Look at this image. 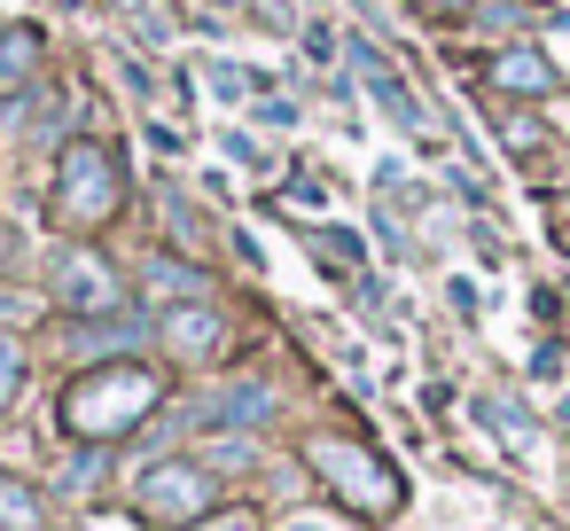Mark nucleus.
Instances as JSON below:
<instances>
[{"mask_svg": "<svg viewBox=\"0 0 570 531\" xmlns=\"http://www.w3.org/2000/svg\"><path fill=\"white\" fill-rule=\"evenodd\" d=\"M118 196H126L118 149H102V141H63V157H56V219H63L71 235H95V227L118 219Z\"/></svg>", "mask_w": 570, "mask_h": 531, "instance_id": "f03ea898", "label": "nucleus"}, {"mask_svg": "<svg viewBox=\"0 0 570 531\" xmlns=\"http://www.w3.org/2000/svg\"><path fill=\"white\" fill-rule=\"evenodd\" d=\"M0 523H9V531H32V523H40V500H32V484L0 476Z\"/></svg>", "mask_w": 570, "mask_h": 531, "instance_id": "2eb2a0df", "label": "nucleus"}, {"mask_svg": "<svg viewBox=\"0 0 570 531\" xmlns=\"http://www.w3.org/2000/svg\"><path fill=\"white\" fill-rule=\"evenodd\" d=\"M352 71L367 79V95H375V102H383V110H391V118H399L414 141H430V110L414 102V87H406V79H399V71H391V63H383L367 40H352Z\"/></svg>", "mask_w": 570, "mask_h": 531, "instance_id": "423d86ee", "label": "nucleus"}, {"mask_svg": "<svg viewBox=\"0 0 570 531\" xmlns=\"http://www.w3.org/2000/svg\"><path fill=\"white\" fill-rule=\"evenodd\" d=\"M484 71H492V87H500V95H523V102H539V95L554 87V63H547V48H500Z\"/></svg>", "mask_w": 570, "mask_h": 531, "instance_id": "1a4fd4ad", "label": "nucleus"}, {"mask_svg": "<svg viewBox=\"0 0 570 531\" xmlns=\"http://www.w3.org/2000/svg\"><path fill=\"white\" fill-rule=\"evenodd\" d=\"M157 399H165V383H157L141 360H102V367H87V375L56 399V422H63L79 445H110V437H126L134 422H149Z\"/></svg>", "mask_w": 570, "mask_h": 531, "instance_id": "f257e3e1", "label": "nucleus"}, {"mask_svg": "<svg viewBox=\"0 0 570 531\" xmlns=\"http://www.w3.org/2000/svg\"><path fill=\"white\" fill-rule=\"evenodd\" d=\"M266 414H274V391L266 383H227V391H212V399L188 406L196 430H258Z\"/></svg>", "mask_w": 570, "mask_h": 531, "instance_id": "0eeeda50", "label": "nucleus"}, {"mask_svg": "<svg viewBox=\"0 0 570 531\" xmlns=\"http://www.w3.org/2000/svg\"><path fill=\"white\" fill-rule=\"evenodd\" d=\"M258 118H266V126H289V118H297V102H282V95H266V102H258Z\"/></svg>", "mask_w": 570, "mask_h": 531, "instance_id": "5701e85b", "label": "nucleus"}, {"mask_svg": "<svg viewBox=\"0 0 570 531\" xmlns=\"http://www.w3.org/2000/svg\"><path fill=\"white\" fill-rule=\"evenodd\" d=\"M63 344L79 352V360H126V344H141V321H110V313H95V321H79V328H63Z\"/></svg>", "mask_w": 570, "mask_h": 531, "instance_id": "9d476101", "label": "nucleus"}, {"mask_svg": "<svg viewBox=\"0 0 570 531\" xmlns=\"http://www.w3.org/2000/svg\"><path fill=\"white\" fill-rule=\"evenodd\" d=\"M313 476H321L344 508H360V515H391V508L406 500L399 469H391V461H375V453H367V445H352V437H313Z\"/></svg>", "mask_w": 570, "mask_h": 531, "instance_id": "7ed1b4c3", "label": "nucleus"}, {"mask_svg": "<svg viewBox=\"0 0 570 531\" xmlns=\"http://www.w3.org/2000/svg\"><path fill=\"white\" fill-rule=\"evenodd\" d=\"M539 48H547V63H554V79H570V17H547V32H539Z\"/></svg>", "mask_w": 570, "mask_h": 531, "instance_id": "6ab92c4d", "label": "nucleus"}, {"mask_svg": "<svg viewBox=\"0 0 570 531\" xmlns=\"http://www.w3.org/2000/svg\"><path fill=\"white\" fill-rule=\"evenodd\" d=\"M500 134H508V149H539V141H547V134H539V118H508Z\"/></svg>", "mask_w": 570, "mask_h": 531, "instance_id": "412c9836", "label": "nucleus"}, {"mask_svg": "<svg viewBox=\"0 0 570 531\" xmlns=\"http://www.w3.org/2000/svg\"><path fill=\"white\" fill-rule=\"evenodd\" d=\"M118 274H110V258H95V250H63L56 258V305L63 313H79V321H95V313H118Z\"/></svg>", "mask_w": 570, "mask_h": 531, "instance_id": "39448f33", "label": "nucleus"}, {"mask_svg": "<svg viewBox=\"0 0 570 531\" xmlns=\"http://www.w3.org/2000/svg\"><path fill=\"white\" fill-rule=\"evenodd\" d=\"M562 430H570V399H562Z\"/></svg>", "mask_w": 570, "mask_h": 531, "instance_id": "bb28decb", "label": "nucleus"}, {"mask_svg": "<svg viewBox=\"0 0 570 531\" xmlns=\"http://www.w3.org/2000/svg\"><path fill=\"white\" fill-rule=\"evenodd\" d=\"M188 531H250V515L235 508V515H219V523H188Z\"/></svg>", "mask_w": 570, "mask_h": 531, "instance_id": "393cba45", "label": "nucleus"}, {"mask_svg": "<svg viewBox=\"0 0 570 531\" xmlns=\"http://www.w3.org/2000/svg\"><path fill=\"white\" fill-rule=\"evenodd\" d=\"M134 500H141V515H149V523L188 531V523H204V515H212L219 484H212V469H204V461H157V469L134 484Z\"/></svg>", "mask_w": 570, "mask_h": 531, "instance_id": "20e7f679", "label": "nucleus"}, {"mask_svg": "<svg viewBox=\"0 0 570 531\" xmlns=\"http://www.w3.org/2000/svg\"><path fill=\"white\" fill-rule=\"evenodd\" d=\"M562 196H570V180H562Z\"/></svg>", "mask_w": 570, "mask_h": 531, "instance_id": "cd10ccee", "label": "nucleus"}, {"mask_svg": "<svg viewBox=\"0 0 570 531\" xmlns=\"http://www.w3.org/2000/svg\"><path fill=\"white\" fill-rule=\"evenodd\" d=\"M305 56H321V63H328V56H336V32H328V24H305Z\"/></svg>", "mask_w": 570, "mask_h": 531, "instance_id": "4be33fe9", "label": "nucleus"}, {"mask_svg": "<svg viewBox=\"0 0 570 531\" xmlns=\"http://www.w3.org/2000/svg\"><path fill=\"white\" fill-rule=\"evenodd\" d=\"M313 250L328 258V274H352V266H367L360 235H344V227H321V235H313Z\"/></svg>", "mask_w": 570, "mask_h": 531, "instance_id": "4468645a", "label": "nucleus"}, {"mask_svg": "<svg viewBox=\"0 0 570 531\" xmlns=\"http://www.w3.org/2000/svg\"><path fill=\"white\" fill-rule=\"evenodd\" d=\"M141 282H149V297H173V305H196V297L212 289L188 258H149V266H141Z\"/></svg>", "mask_w": 570, "mask_h": 531, "instance_id": "ddd939ff", "label": "nucleus"}, {"mask_svg": "<svg viewBox=\"0 0 570 531\" xmlns=\"http://www.w3.org/2000/svg\"><path fill=\"white\" fill-rule=\"evenodd\" d=\"M250 461H258L250 430H235V437H212V445H204V469H250Z\"/></svg>", "mask_w": 570, "mask_h": 531, "instance_id": "a211bd4d", "label": "nucleus"}, {"mask_svg": "<svg viewBox=\"0 0 570 531\" xmlns=\"http://www.w3.org/2000/svg\"><path fill=\"white\" fill-rule=\"evenodd\" d=\"M40 63H48V40H40L32 24H9V32H0V87H24Z\"/></svg>", "mask_w": 570, "mask_h": 531, "instance_id": "f8f14e48", "label": "nucleus"}, {"mask_svg": "<svg viewBox=\"0 0 570 531\" xmlns=\"http://www.w3.org/2000/svg\"><path fill=\"white\" fill-rule=\"evenodd\" d=\"M17 391H24V344H17L9 328H0V414L17 406Z\"/></svg>", "mask_w": 570, "mask_h": 531, "instance_id": "dca6fc26", "label": "nucleus"}, {"mask_svg": "<svg viewBox=\"0 0 570 531\" xmlns=\"http://www.w3.org/2000/svg\"><path fill=\"white\" fill-rule=\"evenodd\" d=\"M476 414H484V422H492V430H500V437H508V445H515L523 461H539V453H547V437H539V422H531V414H523L515 399H500V391H484V399H476Z\"/></svg>", "mask_w": 570, "mask_h": 531, "instance_id": "9b49d317", "label": "nucleus"}, {"mask_svg": "<svg viewBox=\"0 0 570 531\" xmlns=\"http://www.w3.org/2000/svg\"><path fill=\"white\" fill-rule=\"evenodd\" d=\"M422 9H430V17H469L476 0H422Z\"/></svg>", "mask_w": 570, "mask_h": 531, "instance_id": "b1692460", "label": "nucleus"}, {"mask_svg": "<svg viewBox=\"0 0 570 531\" xmlns=\"http://www.w3.org/2000/svg\"><path fill=\"white\" fill-rule=\"evenodd\" d=\"M204 79H212V95H219V102H243V95H258V87H266V79H258V71H243V63H212Z\"/></svg>", "mask_w": 570, "mask_h": 531, "instance_id": "f3484780", "label": "nucleus"}, {"mask_svg": "<svg viewBox=\"0 0 570 531\" xmlns=\"http://www.w3.org/2000/svg\"><path fill=\"white\" fill-rule=\"evenodd\" d=\"M110 71H118V79H126V95H141V102H149V71H141V63H134V56H110Z\"/></svg>", "mask_w": 570, "mask_h": 531, "instance_id": "aec40b11", "label": "nucleus"}, {"mask_svg": "<svg viewBox=\"0 0 570 531\" xmlns=\"http://www.w3.org/2000/svg\"><path fill=\"white\" fill-rule=\"evenodd\" d=\"M165 344H173L180 360H212V352L227 344V321H219L204 297H196V305H173V313H165Z\"/></svg>", "mask_w": 570, "mask_h": 531, "instance_id": "6e6552de", "label": "nucleus"}, {"mask_svg": "<svg viewBox=\"0 0 570 531\" xmlns=\"http://www.w3.org/2000/svg\"><path fill=\"white\" fill-rule=\"evenodd\" d=\"M282 531H336V523H305V515H297V523H282Z\"/></svg>", "mask_w": 570, "mask_h": 531, "instance_id": "a878e982", "label": "nucleus"}]
</instances>
